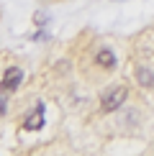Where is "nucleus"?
Instances as JSON below:
<instances>
[{
  "mask_svg": "<svg viewBox=\"0 0 154 156\" xmlns=\"http://www.w3.org/2000/svg\"><path fill=\"white\" fill-rule=\"evenodd\" d=\"M21 82H23V72H21V67H8V69L3 72L0 87H3L5 92H13V90L21 87Z\"/></svg>",
  "mask_w": 154,
  "mask_h": 156,
  "instance_id": "2",
  "label": "nucleus"
},
{
  "mask_svg": "<svg viewBox=\"0 0 154 156\" xmlns=\"http://www.w3.org/2000/svg\"><path fill=\"white\" fill-rule=\"evenodd\" d=\"M0 115H5V100L0 97Z\"/></svg>",
  "mask_w": 154,
  "mask_h": 156,
  "instance_id": "7",
  "label": "nucleus"
},
{
  "mask_svg": "<svg viewBox=\"0 0 154 156\" xmlns=\"http://www.w3.org/2000/svg\"><path fill=\"white\" fill-rule=\"evenodd\" d=\"M41 126H44V102H38V105L34 108V113L26 115L23 131H41Z\"/></svg>",
  "mask_w": 154,
  "mask_h": 156,
  "instance_id": "3",
  "label": "nucleus"
},
{
  "mask_svg": "<svg viewBox=\"0 0 154 156\" xmlns=\"http://www.w3.org/2000/svg\"><path fill=\"white\" fill-rule=\"evenodd\" d=\"M34 23L44 28V26H46V16H44V13H36V16H34Z\"/></svg>",
  "mask_w": 154,
  "mask_h": 156,
  "instance_id": "6",
  "label": "nucleus"
},
{
  "mask_svg": "<svg viewBox=\"0 0 154 156\" xmlns=\"http://www.w3.org/2000/svg\"><path fill=\"white\" fill-rule=\"evenodd\" d=\"M136 82L141 84V87L152 90V87H154V72H152L149 67H139V69H136Z\"/></svg>",
  "mask_w": 154,
  "mask_h": 156,
  "instance_id": "5",
  "label": "nucleus"
},
{
  "mask_svg": "<svg viewBox=\"0 0 154 156\" xmlns=\"http://www.w3.org/2000/svg\"><path fill=\"white\" fill-rule=\"evenodd\" d=\"M95 64H98L100 69H105V72H113L116 69V54L111 49H100L98 54H95Z\"/></svg>",
  "mask_w": 154,
  "mask_h": 156,
  "instance_id": "4",
  "label": "nucleus"
},
{
  "mask_svg": "<svg viewBox=\"0 0 154 156\" xmlns=\"http://www.w3.org/2000/svg\"><path fill=\"white\" fill-rule=\"evenodd\" d=\"M126 97H128V87H126V84H113V87H108L105 92H103L100 110H103V113H116V110L126 102Z\"/></svg>",
  "mask_w": 154,
  "mask_h": 156,
  "instance_id": "1",
  "label": "nucleus"
}]
</instances>
